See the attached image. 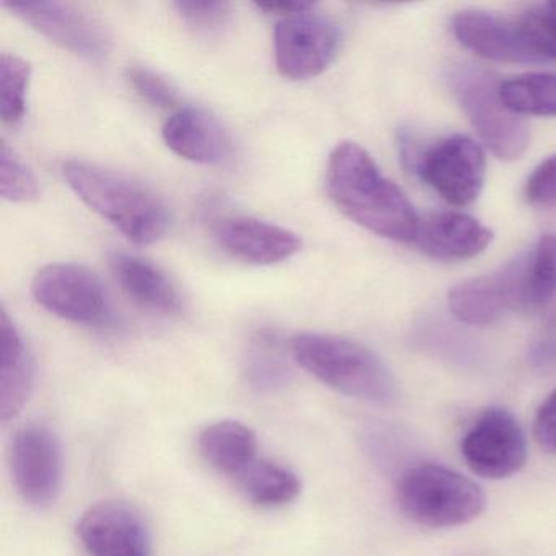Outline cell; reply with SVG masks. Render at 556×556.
<instances>
[{
	"mask_svg": "<svg viewBox=\"0 0 556 556\" xmlns=\"http://www.w3.org/2000/svg\"><path fill=\"white\" fill-rule=\"evenodd\" d=\"M517 22L535 53L543 61H556V2L529 5Z\"/></svg>",
	"mask_w": 556,
	"mask_h": 556,
	"instance_id": "27",
	"label": "cell"
},
{
	"mask_svg": "<svg viewBox=\"0 0 556 556\" xmlns=\"http://www.w3.org/2000/svg\"><path fill=\"white\" fill-rule=\"evenodd\" d=\"M452 30L462 47L483 60L507 64L545 63L535 53L519 22L483 11L458 12Z\"/></svg>",
	"mask_w": 556,
	"mask_h": 556,
	"instance_id": "15",
	"label": "cell"
},
{
	"mask_svg": "<svg viewBox=\"0 0 556 556\" xmlns=\"http://www.w3.org/2000/svg\"><path fill=\"white\" fill-rule=\"evenodd\" d=\"M526 198L535 207H556V155L543 161L532 172L527 180Z\"/></svg>",
	"mask_w": 556,
	"mask_h": 556,
	"instance_id": "30",
	"label": "cell"
},
{
	"mask_svg": "<svg viewBox=\"0 0 556 556\" xmlns=\"http://www.w3.org/2000/svg\"><path fill=\"white\" fill-rule=\"evenodd\" d=\"M245 376L258 392H276L291 380L285 343L276 331L262 330L252 338L245 359Z\"/></svg>",
	"mask_w": 556,
	"mask_h": 556,
	"instance_id": "23",
	"label": "cell"
},
{
	"mask_svg": "<svg viewBox=\"0 0 556 556\" xmlns=\"http://www.w3.org/2000/svg\"><path fill=\"white\" fill-rule=\"evenodd\" d=\"M174 8L188 27L203 35L216 34L229 24L232 15V5L217 0L175 2Z\"/></svg>",
	"mask_w": 556,
	"mask_h": 556,
	"instance_id": "28",
	"label": "cell"
},
{
	"mask_svg": "<svg viewBox=\"0 0 556 556\" xmlns=\"http://www.w3.org/2000/svg\"><path fill=\"white\" fill-rule=\"evenodd\" d=\"M77 535L92 556H151V532L138 509L125 501H100L77 523Z\"/></svg>",
	"mask_w": 556,
	"mask_h": 556,
	"instance_id": "12",
	"label": "cell"
},
{
	"mask_svg": "<svg viewBox=\"0 0 556 556\" xmlns=\"http://www.w3.org/2000/svg\"><path fill=\"white\" fill-rule=\"evenodd\" d=\"M63 174L74 193L93 213L136 245H151L170 229L167 204L139 181L83 161H67Z\"/></svg>",
	"mask_w": 556,
	"mask_h": 556,
	"instance_id": "2",
	"label": "cell"
},
{
	"mask_svg": "<svg viewBox=\"0 0 556 556\" xmlns=\"http://www.w3.org/2000/svg\"><path fill=\"white\" fill-rule=\"evenodd\" d=\"M214 237L232 258L255 266L278 265L302 250L298 233L256 217H224L214 226Z\"/></svg>",
	"mask_w": 556,
	"mask_h": 556,
	"instance_id": "14",
	"label": "cell"
},
{
	"mask_svg": "<svg viewBox=\"0 0 556 556\" xmlns=\"http://www.w3.org/2000/svg\"><path fill=\"white\" fill-rule=\"evenodd\" d=\"M447 83L488 149L503 161L522 157L529 148V128L504 102L496 77L473 64H455Z\"/></svg>",
	"mask_w": 556,
	"mask_h": 556,
	"instance_id": "5",
	"label": "cell"
},
{
	"mask_svg": "<svg viewBox=\"0 0 556 556\" xmlns=\"http://www.w3.org/2000/svg\"><path fill=\"white\" fill-rule=\"evenodd\" d=\"M527 258H519L494 275L462 282L448 294L457 320L477 327L496 324L509 311H523Z\"/></svg>",
	"mask_w": 556,
	"mask_h": 556,
	"instance_id": "13",
	"label": "cell"
},
{
	"mask_svg": "<svg viewBox=\"0 0 556 556\" xmlns=\"http://www.w3.org/2000/svg\"><path fill=\"white\" fill-rule=\"evenodd\" d=\"M12 480L28 506L45 509L63 488V447L48 426L30 422L15 432L9 451Z\"/></svg>",
	"mask_w": 556,
	"mask_h": 556,
	"instance_id": "7",
	"label": "cell"
},
{
	"mask_svg": "<svg viewBox=\"0 0 556 556\" xmlns=\"http://www.w3.org/2000/svg\"><path fill=\"white\" fill-rule=\"evenodd\" d=\"M533 435L546 452L556 454V390L540 405L533 421Z\"/></svg>",
	"mask_w": 556,
	"mask_h": 556,
	"instance_id": "31",
	"label": "cell"
},
{
	"mask_svg": "<svg viewBox=\"0 0 556 556\" xmlns=\"http://www.w3.org/2000/svg\"><path fill=\"white\" fill-rule=\"evenodd\" d=\"M113 278L139 307L164 315L180 314L184 302L174 282L154 263L128 253L112 256Z\"/></svg>",
	"mask_w": 556,
	"mask_h": 556,
	"instance_id": "18",
	"label": "cell"
},
{
	"mask_svg": "<svg viewBox=\"0 0 556 556\" xmlns=\"http://www.w3.org/2000/svg\"><path fill=\"white\" fill-rule=\"evenodd\" d=\"M256 8L260 11L268 12V14H278L286 17V15L308 11L315 5L312 2H262V4H256Z\"/></svg>",
	"mask_w": 556,
	"mask_h": 556,
	"instance_id": "33",
	"label": "cell"
},
{
	"mask_svg": "<svg viewBox=\"0 0 556 556\" xmlns=\"http://www.w3.org/2000/svg\"><path fill=\"white\" fill-rule=\"evenodd\" d=\"M421 180L452 206H468L483 190L486 161L480 144L464 135L442 139L415 161Z\"/></svg>",
	"mask_w": 556,
	"mask_h": 556,
	"instance_id": "10",
	"label": "cell"
},
{
	"mask_svg": "<svg viewBox=\"0 0 556 556\" xmlns=\"http://www.w3.org/2000/svg\"><path fill=\"white\" fill-rule=\"evenodd\" d=\"M396 500L409 519L435 529L471 522L486 506L475 481L435 464L406 468L396 483Z\"/></svg>",
	"mask_w": 556,
	"mask_h": 556,
	"instance_id": "4",
	"label": "cell"
},
{
	"mask_svg": "<svg viewBox=\"0 0 556 556\" xmlns=\"http://www.w3.org/2000/svg\"><path fill=\"white\" fill-rule=\"evenodd\" d=\"M295 363L330 389L374 405L396 399V382L379 354L348 338L324 333L295 334L291 341Z\"/></svg>",
	"mask_w": 556,
	"mask_h": 556,
	"instance_id": "3",
	"label": "cell"
},
{
	"mask_svg": "<svg viewBox=\"0 0 556 556\" xmlns=\"http://www.w3.org/2000/svg\"><path fill=\"white\" fill-rule=\"evenodd\" d=\"M462 455L473 473L501 480L519 471L527 460L522 426L504 408H488L462 439Z\"/></svg>",
	"mask_w": 556,
	"mask_h": 556,
	"instance_id": "11",
	"label": "cell"
},
{
	"mask_svg": "<svg viewBox=\"0 0 556 556\" xmlns=\"http://www.w3.org/2000/svg\"><path fill=\"white\" fill-rule=\"evenodd\" d=\"M523 311L556 327V237H542L527 256Z\"/></svg>",
	"mask_w": 556,
	"mask_h": 556,
	"instance_id": "21",
	"label": "cell"
},
{
	"mask_svg": "<svg viewBox=\"0 0 556 556\" xmlns=\"http://www.w3.org/2000/svg\"><path fill=\"white\" fill-rule=\"evenodd\" d=\"M327 190L338 210L369 232L396 242L415 239L419 217L408 198L356 142H341L331 152Z\"/></svg>",
	"mask_w": 556,
	"mask_h": 556,
	"instance_id": "1",
	"label": "cell"
},
{
	"mask_svg": "<svg viewBox=\"0 0 556 556\" xmlns=\"http://www.w3.org/2000/svg\"><path fill=\"white\" fill-rule=\"evenodd\" d=\"M198 447L211 467L236 478L256 460L258 439L255 431L243 422L224 419L201 431Z\"/></svg>",
	"mask_w": 556,
	"mask_h": 556,
	"instance_id": "20",
	"label": "cell"
},
{
	"mask_svg": "<svg viewBox=\"0 0 556 556\" xmlns=\"http://www.w3.org/2000/svg\"><path fill=\"white\" fill-rule=\"evenodd\" d=\"M233 480L247 500L262 507L285 506L292 503L302 491L298 473L275 462L258 458Z\"/></svg>",
	"mask_w": 556,
	"mask_h": 556,
	"instance_id": "22",
	"label": "cell"
},
{
	"mask_svg": "<svg viewBox=\"0 0 556 556\" xmlns=\"http://www.w3.org/2000/svg\"><path fill=\"white\" fill-rule=\"evenodd\" d=\"M2 5L41 37L90 63H100L112 50L106 28L76 5L56 0L4 2Z\"/></svg>",
	"mask_w": 556,
	"mask_h": 556,
	"instance_id": "8",
	"label": "cell"
},
{
	"mask_svg": "<svg viewBox=\"0 0 556 556\" xmlns=\"http://www.w3.org/2000/svg\"><path fill=\"white\" fill-rule=\"evenodd\" d=\"M35 301L56 317L79 325L109 324L110 304L96 273L74 263L45 266L31 285Z\"/></svg>",
	"mask_w": 556,
	"mask_h": 556,
	"instance_id": "9",
	"label": "cell"
},
{
	"mask_svg": "<svg viewBox=\"0 0 556 556\" xmlns=\"http://www.w3.org/2000/svg\"><path fill=\"white\" fill-rule=\"evenodd\" d=\"M35 367L30 351L15 321L2 312L0 359V416L9 422L21 415L34 390Z\"/></svg>",
	"mask_w": 556,
	"mask_h": 556,
	"instance_id": "19",
	"label": "cell"
},
{
	"mask_svg": "<svg viewBox=\"0 0 556 556\" xmlns=\"http://www.w3.org/2000/svg\"><path fill=\"white\" fill-rule=\"evenodd\" d=\"M501 96L519 116H556V74L513 77L501 83Z\"/></svg>",
	"mask_w": 556,
	"mask_h": 556,
	"instance_id": "24",
	"label": "cell"
},
{
	"mask_svg": "<svg viewBox=\"0 0 556 556\" xmlns=\"http://www.w3.org/2000/svg\"><path fill=\"white\" fill-rule=\"evenodd\" d=\"M0 194L11 203H31L40 197L37 178L8 142L0 151Z\"/></svg>",
	"mask_w": 556,
	"mask_h": 556,
	"instance_id": "26",
	"label": "cell"
},
{
	"mask_svg": "<svg viewBox=\"0 0 556 556\" xmlns=\"http://www.w3.org/2000/svg\"><path fill=\"white\" fill-rule=\"evenodd\" d=\"M165 144L178 157L201 165H217L232 154V141L219 119L198 106H181L162 128Z\"/></svg>",
	"mask_w": 556,
	"mask_h": 556,
	"instance_id": "16",
	"label": "cell"
},
{
	"mask_svg": "<svg viewBox=\"0 0 556 556\" xmlns=\"http://www.w3.org/2000/svg\"><path fill=\"white\" fill-rule=\"evenodd\" d=\"M31 66L17 54L0 56V116L2 122L17 128L27 112L28 86Z\"/></svg>",
	"mask_w": 556,
	"mask_h": 556,
	"instance_id": "25",
	"label": "cell"
},
{
	"mask_svg": "<svg viewBox=\"0 0 556 556\" xmlns=\"http://www.w3.org/2000/svg\"><path fill=\"white\" fill-rule=\"evenodd\" d=\"M314 9L286 15L276 25L273 37L276 67L286 79L305 80L320 76L337 56L340 28Z\"/></svg>",
	"mask_w": 556,
	"mask_h": 556,
	"instance_id": "6",
	"label": "cell"
},
{
	"mask_svg": "<svg viewBox=\"0 0 556 556\" xmlns=\"http://www.w3.org/2000/svg\"><path fill=\"white\" fill-rule=\"evenodd\" d=\"M126 79L136 93L155 109H175L178 105V92L161 74L149 67L129 66Z\"/></svg>",
	"mask_w": 556,
	"mask_h": 556,
	"instance_id": "29",
	"label": "cell"
},
{
	"mask_svg": "<svg viewBox=\"0 0 556 556\" xmlns=\"http://www.w3.org/2000/svg\"><path fill=\"white\" fill-rule=\"evenodd\" d=\"M532 348V361L539 367H556V327Z\"/></svg>",
	"mask_w": 556,
	"mask_h": 556,
	"instance_id": "32",
	"label": "cell"
},
{
	"mask_svg": "<svg viewBox=\"0 0 556 556\" xmlns=\"http://www.w3.org/2000/svg\"><path fill=\"white\" fill-rule=\"evenodd\" d=\"M491 240L493 232L473 217L439 213L419 217L412 243L431 258L468 260L484 252Z\"/></svg>",
	"mask_w": 556,
	"mask_h": 556,
	"instance_id": "17",
	"label": "cell"
}]
</instances>
